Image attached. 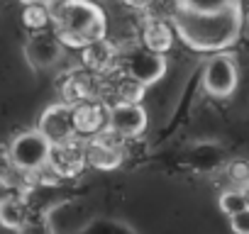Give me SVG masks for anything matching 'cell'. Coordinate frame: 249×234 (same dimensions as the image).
Masks as SVG:
<instances>
[{
    "label": "cell",
    "mask_w": 249,
    "mask_h": 234,
    "mask_svg": "<svg viewBox=\"0 0 249 234\" xmlns=\"http://www.w3.org/2000/svg\"><path fill=\"white\" fill-rule=\"evenodd\" d=\"M117 64H120V73L122 76H127V78L142 83L144 88L152 85V83H157L166 73V59H164V54L149 51L142 44L120 51L117 54Z\"/></svg>",
    "instance_id": "277c9868"
},
{
    "label": "cell",
    "mask_w": 249,
    "mask_h": 234,
    "mask_svg": "<svg viewBox=\"0 0 249 234\" xmlns=\"http://www.w3.org/2000/svg\"><path fill=\"white\" fill-rule=\"evenodd\" d=\"M230 224H232V232L234 234H249V210H242L237 215L230 217Z\"/></svg>",
    "instance_id": "44dd1931"
},
{
    "label": "cell",
    "mask_w": 249,
    "mask_h": 234,
    "mask_svg": "<svg viewBox=\"0 0 249 234\" xmlns=\"http://www.w3.org/2000/svg\"><path fill=\"white\" fill-rule=\"evenodd\" d=\"M239 5L242 0H176V10L196 13V15H213V13L239 8Z\"/></svg>",
    "instance_id": "9a60e30c"
},
{
    "label": "cell",
    "mask_w": 249,
    "mask_h": 234,
    "mask_svg": "<svg viewBox=\"0 0 249 234\" xmlns=\"http://www.w3.org/2000/svg\"><path fill=\"white\" fill-rule=\"evenodd\" d=\"M5 151H8V161H10L13 171L37 173V171H42L47 166L52 144L35 127V130H27V132H20L18 137H13V142H10V147Z\"/></svg>",
    "instance_id": "3957f363"
},
{
    "label": "cell",
    "mask_w": 249,
    "mask_h": 234,
    "mask_svg": "<svg viewBox=\"0 0 249 234\" xmlns=\"http://www.w3.org/2000/svg\"><path fill=\"white\" fill-rule=\"evenodd\" d=\"M105 130L120 139H135L147 130V112L140 102H115L107 107Z\"/></svg>",
    "instance_id": "52a82bcc"
},
{
    "label": "cell",
    "mask_w": 249,
    "mask_h": 234,
    "mask_svg": "<svg viewBox=\"0 0 249 234\" xmlns=\"http://www.w3.org/2000/svg\"><path fill=\"white\" fill-rule=\"evenodd\" d=\"M227 173H230V178L237 188H244L249 183V161H232Z\"/></svg>",
    "instance_id": "ffe728a7"
},
{
    "label": "cell",
    "mask_w": 249,
    "mask_h": 234,
    "mask_svg": "<svg viewBox=\"0 0 249 234\" xmlns=\"http://www.w3.org/2000/svg\"><path fill=\"white\" fill-rule=\"evenodd\" d=\"M144 85L142 83H137V81H132V78H127V76H122L120 81H117V88H115V93H117V102H142V95H144Z\"/></svg>",
    "instance_id": "d6986e66"
},
{
    "label": "cell",
    "mask_w": 249,
    "mask_h": 234,
    "mask_svg": "<svg viewBox=\"0 0 249 234\" xmlns=\"http://www.w3.org/2000/svg\"><path fill=\"white\" fill-rule=\"evenodd\" d=\"M117 54H120V49H117L107 37L95 39V42H90V44H86V47L81 49L83 66H86L88 71H93V73H107V71L117 64Z\"/></svg>",
    "instance_id": "7c38bea8"
},
{
    "label": "cell",
    "mask_w": 249,
    "mask_h": 234,
    "mask_svg": "<svg viewBox=\"0 0 249 234\" xmlns=\"http://www.w3.org/2000/svg\"><path fill=\"white\" fill-rule=\"evenodd\" d=\"M37 130L47 137V142H49L52 147L76 139L78 132H76V122H73V107L66 105V102H54V105H49V107L42 112V117H39Z\"/></svg>",
    "instance_id": "ba28073f"
},
{
    "label": "cell",
    "mask_w": 249,
    "mask_h": 234,
    "mask_svg": "<svg viewBox=\"0 0 249 234\" xmlns=\"http://www.w3.org/2000/svg\"><path fill=\"white\" fill-rule=\"evenodd\" d=\"M73 122L76 132L83 137H95L107 125V105L95 98H86L78 105H73Z\"/></svg>",
    "instance_id": "8fae6325"
},
{
    "label": "cell",
    "mask_w": 249,
    "mask_h": 234,
    "mask_svg": "<svg viewBox=\"0 0 249 234\" xmlns=\"http://www.w3.org/2000/svg\"><path fill=\"white\" fill-rule=\"evenodd\" d=\"M174 25L166 22V20H147L142 25V32H140V44L149 51H157V54H166L171 47H174Z\"/></svg>",
    "instance_id": "4fadbf2b"
},
{
    "label": "cell",
    "mask_w": 249,
    "mask_h": 234,
    "mask_svg": "<svg viewBox=\"0 0 249 234\" xmlns=\"http://www.w3.org/2000/svg\"><path fill=\"white\" fill-rule=\"evenodd\" d=\"M22 25L30 32L52 27V8L49 5H22Z\"/></svg>",
    "instance_id": "e0dca14e"
},
{
    "label": "cell",
    "mask_w": 249,
    "mask_h": 234,
    "mask_svg": "<svg viewBox=\"0 0 249 234\" xmlns=\"http://www.w3.org/2000/svg\"><path fill=\"white\" fill-rule=\"evenodd\" d=\"M52 30L64 47L83 49L107 34V20L93 0H59L52 8Z\"/></svg>",
    "instance_id": "7a4b0ae2"
},
{
    "label": "cell",
    "mask_w": 249,
    "mask_h": 234,
    "mask_svg": "<svg viewBox=\"0 0 249 234\" xmlns=\"http://www.w3.org/2000/svg\"><path fill=\"white\" fill-rule=\"evenodd\" d=\"M49 171L56 178H73L83 171L86 166V147L78 139L64 142V144H54L49 151V161H47Z\"/></svg>",
    "instance_id": "30bf717a"
},
{
    "label": "cell",
    "mask_w": 249,
    "mask_h": 234,
    "mask_svg": "<svg viewBox=\"0 0 249 234\" xmlns=\"http://www.w3.org/2000/svg\"><path fill=\"white\" fill-rule=\"evenodd\" d=\"M61 102H66V105H78L81 100H86V98H93L90 95V81L86 78V76H69L66 81H64V85H61Z\"/></svg>",
    "instance_id": "2e32d148"
},
{
    "label": "cell",
    "mask_w": 249,
    "mask_h": 234,
    "mask_svg": "<svg viewBox=\"0 0 249 234\" xmlns=\"http://www.w3.org/2000/svg\"><path fill=\"white\" fill-rule=\"evenodd\" d=\"M122 3H127V5H144L147 0H122Z\"/></svg>",
    "instance_id": "d4e9b609"
},
{
    "label": "cell",
    "mask_w": 249,
    "mask_h": 234,
    "mask_svg": "<svg viewBox=\"0 0 249 234\" xmlns=\"http://www.w3.org/2000/svg\"><path fill=\"white\" fill-rule=\"evenodd\" d=\"M242 193H244V200H247V210H249V183L242 188Z\"/></svg>",
    "instance_id": "484cf974"
},
{
    "label": "cell",
    "mask_w": 249,
    "mask_h": 234,
    "mask_svg": "<svg viewBox=\"0 0 249 234\" xmlns=\"http://www.w3.org/2000/svg\"><path fill=\"white\" fill-rule=\"evenodd\" d=\"M242 15H244V20H249V0L242 3Z\"/></svg>",
    "instance_id": "cb8c5ba5"
},
{
    "label": "cell",
    "mask_w": 249,
    "mask_h": 234,
    "mask_svg": "<svg viewBox=\"0 0 249 234\" xmlns=\"http://www.w3.org/2000/svg\"><path fill=\"white\" fill-rule=\"evenodd\" d=\"M61 56H64V44L52 27L30 32V37L25 42V59L35 71H47V68L56 66L61 61Z\"/></svg>",
    "instance_id": "8992f818"
},
{
    "label": "cell",
    "mask_w": 249,
    "mask_h": 234,
    "mask_svg": "<svg viewBox=\"0 0 249 234\" xmlns=\"http://www.w3.org/2000/svg\"><path fill=\"white\" fill-rule=\"evenodd\" d=\"M20 3H22V5H39V3H42V5H49L52 0H20Z\"/></svg>",
    "instance_id": "603a6c76"
},
{
    "label": "cell",
    "mask_w": 249,
    "mask_h": 234,
    "mask_svg": "<svg viewBox=\"0 0 249 234\" xmlns=\"http://www.w3.org/2000/svg\"><path fill=\"white\" fill-rule=\"evenodd\" d=\"M18 232H20V234H52V229H49L44 222L37 224V222H30V219H27V222L22 224V229H18Z\"/></svg>",
    "instance_id": "7402d4cb"
},
{
    "label": "cell",
    "mask_w": 249,
    "mask_h": 234,
    "mask_svg": "<svg viewBox=\"0 0 249 234\" xmlns=\"http://www.w3.org/2000/svg\"><path fill=\"white\" fill-rule=\"evenodd\" d=\"M174 32L183 44H188L196 51H225L239 39L244 15L242 5L213 15H196V13H183L174 10Z\"/></svg>",
    "instance_id": "6da1fadb"
},
{
    "label": "cell",
    "mask_w": 249,
    "mask_h": 234,
    "mask_svg": "<svg viewBox=\"0 0 249 234\" xmlns=\"http://www.w3.org/2000/svg\"><path fill=\"white\" fill-rule=\"evenodd\" d=\"M122 142L117 134L103 130L100 134L90 137L83 147H86V164L100 168V171H112L122 164L124 154H122Z\"/></svg>",
    "instance_id": "9c48e42d"
},
{
    "label": "cell",
    "mask_w": 249,
    "mask_h": 234,
    "mask_svg": "<svg viewBox=\"0 0 249 234\" xmlns=\"http://www.w3.org/2000/svg\"><path fill=\"white\" fill-rule=\"evenodd\" d=\"M237 81H239V71H237V61H234L232 54L217 51L205 61V66H203V88H205L208 95L230 98L237 90Z\"/></svg>",
    "instance_id": "5b68a950"
},
{
    "label": "cell",
    "mask_w": 249,
    "mask_h": 234,
    "mask_svg": "<svg viewBox=\"0 0 249 234\" xmlns=\"http://www.w3.org/2000/svg\"><path fill=\"white\" fill-rule=\"evenodd\" d=\"M30 219V207L25 202V198L10 193L5 200H0V224L5 229H22V224Z\"/></svg>",
    "instance_id": "5bb4252c"
},
{
    "label": "cell",
    "mask_w": 249,
    "mask_h": 234,
    "mask_svg": "<svg viewBox=\"0 0 249 234\" xmlns=\"http://www.w3.org/2000/svg\"><path fill=\"white\" fill-rule=\"evenodd\" d=\"M217 205H220V210H222L227 217H232V215H237V212L247 210V200H244L242 188H230V190H222V193H220Z\"/></svg>",
    "instance_id": "ac0fdd59"
}]
</instances>
